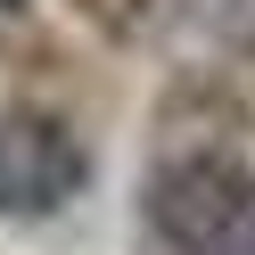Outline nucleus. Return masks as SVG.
Returning a JSON list of instances; mask_svg holds the SVG:
<instances>
[{
    "mask_svg": "<svg viewBox=\"0 0 255 255\" xmlns=\"http://www.w3.org/2000/svg\"><path fill=\"white\" fill-rule=\"evenodd\" d=\"M140 214L181 255H231L239 239H255V173L231 148H181L148 173Z\"/></svg>",
    "mask_w": 255,
    "mask_h": 255,
    "instance_id": "nucleus-1",
    "label": "nucleus"
},
{
    "mask_svg": "<svg viewBox=\"0 0 255 255\" xmlns=\"http://www.w3.org/2000/svg\"><path fill=\"white\" fill-rule=\"evenodd\" d=\"M83 181H91V148L74 140L66 116H50V107L0 116V214L8 222H41L58 206H74Z\"/></svg>",
    "mask_w": 255,
    "mask_h": 255,
    "instance_id": "nucleus-2",
    "label": "nucleus"
}]
</instances>
